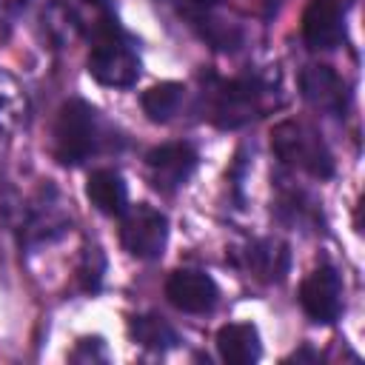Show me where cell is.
Here are the masks:
<instances>
[{
    "label": "cell",
    "instance_id": "12",
    "mask_svg": "<svg viewBox=\"0 0 365 365\" xmlns=\"http://www.w3.org/2000/svg\"><path fill=\"white\" fill-rule=\"evenodd\" d=\"M217 354L228 365H251L262 356L259 331L251 322H228L217 331Z\"/></svg>",
    "mask_w": 365,
    "mask_h": 365
},
{
    "label": "cell",
    "instance_id": "17",
    "mask_svg": "<svg viewBox=\"0 0 365 365\" xmlns=\"http://www.w3.org/2000/svg\"><path fill=\"white\" fill-rule=\"evenodd\" d=\"M103 274H106V259H103L100 248H88L83 262H80V285L94 294L103 282Z\"/></svg>",
    "mask_w": 365,
    "mask_h": 365
},
{
    "label": "cell",
    "instance_id": "4",
    "mask_svg": "<svg viewBox=\"0 0 365 365\" xmlns=\"http://www.w3.org/2000/svg\"><path fill=\"white\" fill-rule=\"evenodd\" d=\"M103 140L100 114L86 100L63 103L54 125V154L63 165H80L91 154H97Z\"/></svg>",
    "mask_w": 365,
    "mask_h": 365
},
{
    "label": "cell",
    "instance_id": "16",
    "mask_svg": "<svg viewBox=\"0 0 365 365\" xmlns=\"http://www.w3.org/2000/svg\"><path fill=\"white\" fill-rule=\"evenodd\" d=\"M128 334L134 342H140L143 348H151V351H168L180 342V334L157 314H140V317H131L128 322Z\"/></svg>",
    "mask_w": 365,
    "mask_h": 365
},
{
    "label": "cell",
    "instance_id": "7",
    "mask_svg": "<svg viewBox=\"0 0 365 365\" xmlns=\"http://www.w3.org/2000/svg\"><path fill=\"white\" fill-rule=\"evenodd\" d=\"M299 308L317 325H334L342 311V279L336 268L319 265L299 282Z\"/></svg>",
    "mask_w": 365,
    "mask_h": 365
},
{
    "label": "cell",
    "instance_id": "18",
    "mask_svg": "<svg viewBox=\"0 0 365 365\" xmlns=\"http://www.w3.org/2000/svg\"><path fill=\"white\" fill-rule=\"evenodd\" d=\"M71 359L74 362H83V359H106V348H103V339L100 336H86V339H80L77 342V348H74V354H71Z\"/></svg>",
    "mask_w": 365,
    "mask_h": 365
},
{
    "label": "cell",
    "instance_id": "6",
    "mask_svg": "<svg viewBox=\"0 0 365 365\" xmlns=\"http://www.w3.org/2000/svg\"><path fill=\"white\" fill-rule=\"evenodd\" d=\"M180 17L188 20V26L217 51H237L245 40L242 26L222 14V0H174Z\"/></svg>",
    "mask_w": 365,
    "mask_h": 365
},
{
    "label": "cell",
    "instance_id": "10",
    "mask_svg": "<svg viewBox=\"0 0 365 365\" xmlns=\"http://www.w3.org/2000/svg\"><path fill=\"white\" fill-rule=\"evenodd\" d=\"M345 37V9L339 0H311L302 14V40L311 51H331Z\"/></svg>",
    "mask_w": 365,
    "mask_h": 365
},
{
    "label": "cell",
    "instance_id": "13",
    "mask_svg": "<svg viewBox=\"0 0 365 365\" xmlns=\"http://www.w3.org/2000/svg\"><path fill=\"white\" fill-rule=\"evenodd\" d=\"M86 197L91 205L106 217H120L128 208V185L120 171L114 168H97L88 174Z\"/></svg>",
    "mask_w": 365,
    "mask_h": 365
},
{
    "label": "cell",
    "instance_id": "20",
    "mask_svg": "<svg viewBox=\"0 0 365 365\" xmlns=\"http://www.w3.org/2000/svg\"><path fill=\"white\" fill-rule=\"evenodd\" d=\"M86 3H91V6H106V0H86Z\"/></svg>",
    "mask_w": 365,
    "mask_h": 365
},
{
    "label": "cell",
    "instance_id": "11",
    "mask_svg": "<svg viewBox=\"0 0 365 365\" xmlns=\"http://www.w3.org/2000/svg\"><path fill=\"white\" fill-rule=\"evenodd\" d=\"M302 97L328 114H342L348 108V86L331 66H305L299 74Z\"/></svg>",
    "mask_w": 365,
    "mask_h": 365
},
{
    "label": "cell",
    "instance_id": "5",
    "mask_svg": "<svg viewBox=\"0 0 365 365\" xmlns=\"http://www.w3.org/2000/svg\"><path fill=\"white\" fill-rule=\"evenodd\" d=\"M120 225V242L123 248L137 259H160L168 242V217L145 202H137L125 208Z\"/></svg>",
    "mask_w": 365,
    "mask_h": 365
},
{
    "label": "cell",
    "instance_id": "2",
    "mask_svg": "<svg viewBox=\"0 0 365 365\" xmlns=\"http://www.w3.org/2000/svg\"><path fill=\"white\" fill-rule=\"evenodd\" d=\"M262 97H265V86L257 77H234V80L211 77V83L202 91V108L217 128H240L254 117H259Z\"/></svg>",
    "mask_w": 365,
    "mask_h": 365
},
{
    "label": "cell",
    "instance_id": "19",
    "mask_svg": "<svg viewBox=\"0 0 365 365\" xmlns=\"http://www.w3.org/2000/svg\"><path fill=\"white\" fill-rule=\"evenodd\" d=\"M288 359H297V362H299V359H319V354H311V351L305 348V351H299V354H291Z\"/></svg>",
    "mask_w": 365,
    "mask_h": 365
},
{
    "label": "cell",
    "instance_id": "3",
    "mask_svg": "<svg viewBox=\"0 0 365 365\" xmlns=\"http://www.w3.org/2000/svg\"><path fill=\"white\" fill-rule=\"evenodd\" d=\"M271 148L279 163L311 174L314 180H328L334 174V157L322 134L299 120H282L271 131Z\"/></svg>",
    "mask_w": 365,
    "mask_h": 365
},
{
    "label": "cell",
    "instance_id": "8",
    "mask_svg": "<svg viewBox=\"0 0 365 365\" xmlns=\"http://www.w3.org/2000/svg\"><path fill=\"white\" fill-rule=\"evenodd\" d=\"M200 154L191 143H165L148 151L145 165L151 174V182L157 191H177L180 185H185L191 180V174L197 171Z\"/></svg>",
    "mask_w": 365,
    "mask_h": 365
},
{
    "label": "cell",
    "instance_id": "1",
    "mask_svg": "<svg viewBox=\"0 0 365 365\" xmlns=\"http://www.w3.org/2000/svg\"><path fill=\"white\" fill-rule=\"evenodd\" d=\"M86 66L88 74L108 88H128L140 77L137 40L117 23V17L108 9L91 29V51Z\"/></svg>",
    "mask_w": 365,
    "mask_h": 365
},
{
    "label": "cell",
    "instance_id": "15",
    "mask_svg": "<svg viewBox=\"0 0 365 365\" xmlns=\"http://www.w3.org/2000/svg\"><path fill=\"white\" fill-rule=\"evenodd\" d=\"M182 97H185L182 83L165 80V83H157V86H151L148 91H143L140 106H143V111H145V117H148L151 123H168V120L180 111Z\"/></svg>",
    "mask_w": 365,
    "mask_h": 365
},
{
    "label": "cell",
    "instance_id": "9",
    "mask_svg": "<svg viewBox=\"0 0 365 365\" xmlns=\"http://www.w3.org/2000/svg\"><path fill=\"white\" fill-rule=\"evenodd\" d=\"M165 297L182 314H208L217 305L220 288L211 279V274H205V271L177 268L165 279Z\"/></svg>",
    "mask_w": 365,
    "mask_h": 365
},
{
    "label": "cell",
    "instance_id": "14",
    "mask_svg": "<svg viewBox=\"0 0 365 365\" xmlns=\"http://www.w3.org/2000/svg\"><path fill=\"white\" fill-rule=\"evenodd\" d=\"M242 265L262 282H282L288 274V248L277 240H254L242 251Z\"/></svg>",
    "mask_w": 365,
    "mask_h": 365
}]
</instances>
